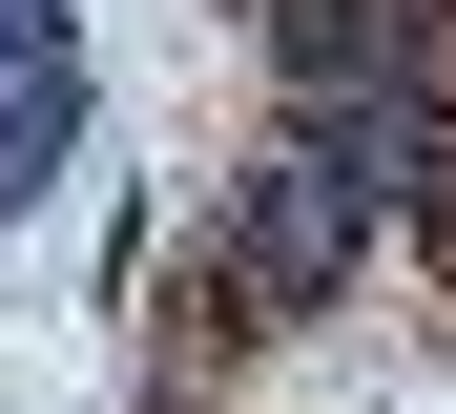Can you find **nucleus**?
I'll return each mask as SVG.
<instances>
[{"label":"nucleus","mask_w":456,"mask_h":414,"mask_svg":"<svg viewBox=\"0 0 456 414\" xmlns=\"http://www.w3.org/2000/svg\"><path fill=\"white\" fill-rule=\"evenodd\" d=\"M373 187H395V125L270 145L249 187H228V228H208V311H332L353 248H373Z\"/></svg>","instance_id":"1"},{"label":"nucleus","mask_w":456,"mask_h":414,"mask_svg":"<svg viewBox=\"0 0 456 414\" xmlns=\"http://www.w3.org/2000/svg\"><path fill=\"white\" fill-rule=\"evenodd\" d=\"M270 42L312 62V83H353V62H395V42H415V0H290Z\"/></svg>","instance_id":"2"},{"label":"nucleus","mask_w":456,"mask_h":414,"mask_svg":"<svg viewBox=\"0 0 456 414\" xmlns=\"http://www.w3.org/2000/svg\"><path fill=\"white\" fill-rule=\"evenodd\" d=\"M62 125H84V83H62V62H42V83H21V104H0V207H42V187H62Z\"/></svg>","instance_id":"3"},{"label":"nucleus","mask_w":456,"mask_h":414,"mask_svg":"<svg viewBox=\"0 0 456 414\" xmlns=\"http://www.w3.org/2000/svg\"><path fill=\"white\" fill-rule=\"evenodd\" d=\"M0 62L42 83V62H62V0H0Z\"/></svg>","instance_id":"4"}]
</instances>
